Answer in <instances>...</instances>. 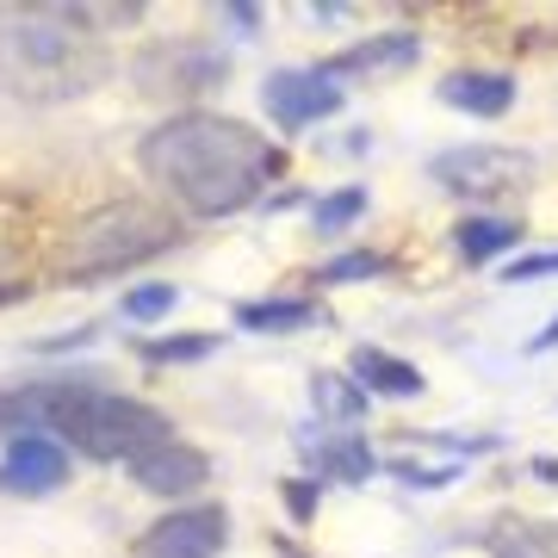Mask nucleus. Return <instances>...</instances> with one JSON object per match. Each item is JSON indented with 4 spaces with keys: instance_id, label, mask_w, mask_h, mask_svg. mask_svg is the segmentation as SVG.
I'll list each match as a JSON object with an SVG mask.
<instances>
[{
    "instance_id": "obj_1",
    "label": "nucleus",
    "mask_w": 558,
    "mask_h": 558,
    "mask_svg": "<svg viewBox=\"0 0 558 558\" xmlns=\"http://www.w3.org/2000/svg\"><path fill=\"white\" fill-rule=\"evenodd\" d=\"M137 161H143V174L156 186H168L193 218H230L279 174L274 143L236 119H211V112L156 124L143 137Z\"/></svg>"
},
{
    "instance_id": "obj_2",
    "label": "nucleus",
    "mask_w": 558,
    "mask_h": 558,
    "mask_svg": "<svg viewBox=\"0 0 558 558\" xmlns=\"http://www.w3.org/2000/svg\"><path fill=\"white\" fill-rule=\"evenodd\" d=\"M100 7H38L0 20V94H20L32 106L81 100L112 69L100 32Z\"/></svg>"
},
{
    "instance_id": "obj_3",
    "label": "nucleus",
    "mask_w": 558,
    "mask_h": 558,
    "mask_svg": "<svg viewBox=\"0 0 558 558\" xmlns=\"http://www.w3.org/2000/svg\"><path fill=\"white\" fill-rule=\"evenodd\" d=\"M7 422H38V428H57L75 453L87 459H119V465H137L143 453L168 447V416L149 410L137 398H119V391H100L87 379H62V385H25V391H0V428Z\"/></svg>"
},
{
    "instance_id": "obj_4",
    "label": "nucleus",
    "mask_w": 558,
    "mask_h": 558,
    "mask_svg": "<svg viewBox=\"0 0 558 558\" xmlns=\"http://www.w3.org/2000/svg\"><path fill=\"white\" fill-rule=\"evenodd\" d=\"M174 242V223L161 218L156 205L143 199H119V205H100L75 223V236L62 248V267L69 279H94V274H124L137 260L161 255Z\"/></svg>"
},
{
    "instance_id": "obj_5",
    "label": "nucleus",
    "mask_w": 558,
    "mask_h": 558,
    "mask_svg": "<svg viewBox=\"0 0 558 558\" xmlns=\"http://www.w3.org/2000/svg\"><path fill=\"white\" fill-rule=\"evenodd\" d=\"M440 186H453L465 199H490V193H509L534 174V156L527 149H502V143H465V149H447L435 156Z\"/></svg>"
},
{
    "instance_id": "obj_6",
    "label": "nucleus",
    "mask_w": 558,
    "mask_h": 558,
    "mask_svg": "<svg viewBox=\"0 0 558 558\" xmlns=\"http://www.w3.org/2000/svg\"><path fill=\"white\" fill-rule=\"evenodd\" d=\"M260 106H267V119L274 124L304 131V124L341 112V87L323 75V69H279V75L260 87Z\"/></svg>"
},
{
    "instance_id": "obj_7",
    "label": "nucleus",
    "mask_w": 558,
    "mask_h": 558,
    "mask_svg": "<svg viewBox=\"0 0 558 558\" xmlns=\"http://www.w3.org/2000/svg\"><path fill=\"white\" fill-rule=\"evenodd\" d=\"M223 539H230L223 509H180L137 539V558H218Z\"/></svg>"
},
{
    "instance_id": "obj_8",
    "label": "nucleus",
    "mask_w": 558,
    "mask_h": 558,
    "mask_svg": "<svg viewBox=\"0 0 558 558\" xmlns=\"http://www.w3.org/2000/svg\"><path fill=\"white\" fill-rule=\"evenodd\" d=\"M69 478V447L50 435H13L7 459H0V490L13 497H44Z\"/></svg>"
},
{
    "instance_id": "obj_9",
    "label": "nucleus",
    "mask_w": 558,
    "mask_h": 558,
    "mask_svg": "<svg viewBox=\"0 0 558 558\" xmlns=\"http://www.w3.org/2000/svg\"><path fill=\"white\" fill-rule=\"evenodd\" d=\"M131 478H137L143 490H156V497H186V490H199V484L211 478V465H205L199 447L168 440V447H156V453H143L137 465H131Z\"/></svg>"
},
{
    "instance_id": "obj_10",
    "label": "nucleus",
    "mask_w": 558,
    "mask_h": 558,
    "mask_svg": "<svg viewBox=\"0 0 558 558\" xmlns=\"http://www.w3.org/2000/svg\"><path fill=\"white\" fill-rule=\"evenodd\" d=\"M440 100L459 106V112H478V119H497L515 100V81L509 75H447L440 81Z\"/></svg>"
},
{
    "instance_id": "obj_11",
    "label": "nucleus",
    "mask_w": 558,
    "mask_h": 558,
    "mask_svg": "<svg viewBox=\"0 0 558 558\" xmlns=\"http://www.w3.org/2000/svg\"><path fill=\"white\" fill-rule=\"evenodd\" d=\"M403 62H416V38H410V32H391V38L354 44V50L336 57L323 75H329V81H336V75H379V69H403Z\"/></svg>"
},
{
    "instance_id": "obj_12",
    "label": "nucleus",
    "mask_w": 558,
    "mask_h": 558,
    "mask_svg": "<svg viewBox=\"0 0 558 558\" xmlns=\"http://www.w3.org/2000/svg\"><path fill=\"white\" fill-rule=\"evenodd\" d=\"M354 385L366 391H391V398H416L422 391V373L410 366V360L385 354V348H354Z\"/></svg>"
},
{
    "instance_id": "obj_13",
    "label": "nucleus",
    "mask_w": 558,
    "mask_h": 558,
    "mask_svg": "<svg viewBox=\"0 0 558 558\" xmlns=\"http://www.w3.org/2000/svg\"><path fill=\"white\" fill-rule=\"evenodd\" d=\"M490 553L497 558H558V521H502L490 534Z\"/></svg>"
},
{
    "instance_id": "obj_14",
    "label": "nucleus",
    "mask_w": 558,
    "mask_h": 558,
    "mask_svg": "<svg viewBox=\"0 0 558 558\" xmlns=\"http://www.w3.org/2000/svg\"><path fill=\"white\" fill-rule=\"evenodd\" d=\"M311 403L323 410V422H360L366 416V391H360L354 379H341V373L311 379Z\"/></svg>"
},
{
    "instance_id": "obj_15",
    "label": "nucleus",
    "mask_w": 558,
    "mask_h": 558,
    "mask_svg": "<svg viewBox=\"0 0 558 558\" xmlns=\"http://www.w3.org/2000/svg\"><path fill=\"white\" fill-rule=\"evenodd\" d=\"M242 329H304V323H317V304L304 299H267V304H242L236 311Z\"/></svg>"
},
{
    "instance_id": "obj_16",
    "label": "nucleus",
    "mask_w": 558,
    "mask_h": 558,
    "mask_svg": "<svg viewBox=\"0 0 558 558\" xmlns=\"http://www.w3.org/2000/svg\"><path fill=\"white\" fill-rule=\"evenodd\" d=\"M515 236H521V223H509V218L459 223V255H465V260H490V255H502Z\"/></svg>"
},
{
    "instance_id": "obj_17",
    "label": "nucleus",
    "mask_w": 558,
    "mask_h": 558,
    "mask_svg": "<svg viewBox=\"0 0 558 558\" xmlns=\"http://www.w3.org/2000/svg\"><path fill=\"white\" fill-rule=\"evenodd\" d=\"M323 465H329L336 478H373V453H366L360 440H329V447H323Z\"/></svg>"
},
{
    "instance_id": "obj_18",
    "label": "nucleus",
    "mask_w": 558,
    "mask_h": 558,
    "mask_svg": "<svg viewBox=\"0 0 558 558\" xmlns=\"http://www.w3.org/2000/svg\"><path fill=\"white\" fill-rule=\"evenodd\" d=\"M360 211H366V193H360V186H341V193H329V199L317 205V230H348Z\"/></svg>"
},
{
    "instance_id": "obj_19",
    "label": "nucleus",
    "mask_w": 558,
    "mask_h": 558,
    "mask_svg": "<svg viewBox=\"0 0 558 558\" xmlns=\"http://www.w3.org/2000/svg\"><path fill=\"white\" fill-rule=\"evenodd\" d=\"M174 299V286H137V292H124V317H168Z\"/></svg>"
},
{
    "instance_id": "obj_20",
    "label": "nucleus",
    "mask_w": 558,
    "mask_h": 558,
    "mask_svg": "<svg viewBox=\"0 0 558 558\" xmlns=\"http://www.w3.org/2000/svg\"><path fill=\"white\" fill-rule=\"evenodd\" d=\"M211 354V336H180V341H149L143 360H156V366H174V360H205Z\"/></svg>"
},
{
    "instance_id": "obj_21",
    "label": "nucleus",
    "mask_w": 558,
    "mask_h": 558,
    "mask_svg": "<svg viewBox=\"0 0 558 558\" xmlns=\"http://www.w3.org/2000/svg\"><path fill=\"white\" fill-rule=\"evenodd\" d=\"M373 274H385V255H341V260H329L317 279H329V286H348V279H373Z\"/></svg>"
},
{
    "instance_id": "obj_22",
    "label": "nucleus",
    "mask_w": 558,
    "mask_h": 558,
    "mask_svg": "<svg viewBox=\"0 0 558 558\" xmlns=\"http://www.w3.org/2000/svg\"><path fill=\"white\" fill-rule=\"evenodd\" d=\"M546 274H558V248H539V255H521V260H509V267H502V279H515V286L546 279Z\"/></svg>"
},
{
    "instance_id": "obj_23",
    "label": "nucleus",
    "mask_w": 558,
    "mask_h": 558,
    "mask_svg": "<svg viewBox=\"0 0 558 558\" xmlns=\"http://www.w3.org/2000/svg\"><path fill=\"white\" fill-rule=\"evenodd\" d=\"M286 502H292V515H311L317 509V490L311 484H286Z\"/></svg>"
},
{
    "instance_id": "obj_24",
    "label": "nucleus",
    "mask_w": 558,
    "mask_h": 558,
    "mask_svg": "<svg viewBox=\"0 0 558 558\" xmlns=\"http://www.w3.org/2000/svg\"><path fill=\"white\" fill-rule=\"evenodd\" d=\"M527 348H534V354H546V348H558V323H546V329H539V336L527 341Z\"/></svg>"
},
{
    "instance_id": "obj_25",
    "label": "nucleus",
    "mask_w": 558,
    "mask_h": 558,
    "mask_svg": "<svg viewBox=\"0 0 558 558\" xmlns=\"http://www.w3.org/2000/svg\"><path fill=\"white\" fill-rule=\"evenodd\" d=\"M534 472H539L546 484H558V459H534Z\"/></svg>"
}]
</instances>
